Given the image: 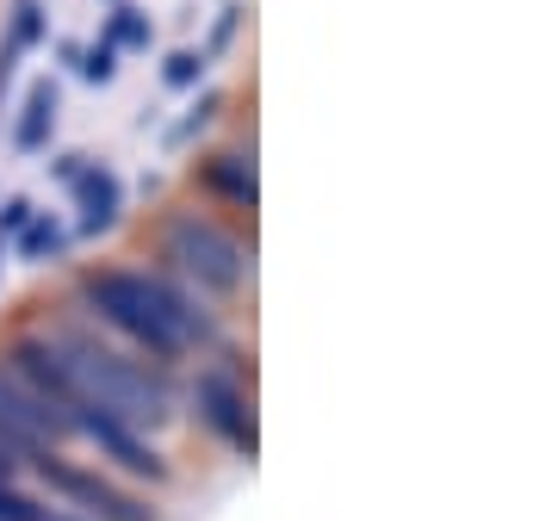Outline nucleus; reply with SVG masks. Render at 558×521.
Masks as SVG:
<instances>
[{
	"label": "nucleus",
	"mask_w": 558,
	"mask_h": 521,
	"mask_svg": "<svg viewBox=\"0 0 558 521\" xmlns=\"http://www.w3.org/2000/svg\"><path fill=\"white\" fill-rule=\"evenodd\" d=\"M186 181L199 186L218 211H236V218L255 223L260 205V174H255V143H218V149H199Z\"/></svg>",
	"instance_id": "6e6552de"
},
{
	"label": "nucleus",
	"mask_w": 558,
	"mask_h": 521,
	"mask_svg": "<svg viewBox=\"0 0 558 521\" xmlns=\"http://www.w3.org/2000/svg\"><path fill=\"white\" fill-rule=\"evenodd\" d=\"M69 441V422H62L57 403H44L32 385L13 373V361L0 354V447L13 453V460L32 465V453L44 447H62Z\"/></svg>",
	"instance_id": "0eeeda50"
},
{
	"label": "nucleus",
	"mask_w": 558,
	"mask_h": 521,
	"mask_svg": "<svg viewBox=\"0 0 558 521\" xmlns=\"http://www.w3.org/2000/svg\"><path fill=\"white\" fill-rule=\"evenodd\" d=\"M180 403L193 410L205 435L230 453V460H255L260 453V422H255V385L242 379L236 366L205 361L193 379L180 385Z\"/></svg>",
	"instance_id": "39448f33"
},
{
	"label": "nucleus",
	"mask_w": 558,
	"mask_h": 521,
	"mask_svg": "<svg viewBox=\"0 0 558 521\" xmlns=\"http://www.w3.org/2000/svg\"><path fill=\"white\" fill-rule=\"evenodd\" d=\"M57 62L69 69V75H75V62H81V44H75V38H62V44H57Z\"/></svg>",
	"instance_id": "412c9836"
},
{
	"label": "nucleus",
	"mask_w": 558,
	"mask_h": 521,
	"mask_svg": "<svg viewBox=\"0 0 558 521\" xmlns=\"http://www.w3.org/2000/svg\"><path fill=\"white\" fill-rule=\"evenodd\" d=\"M75 441H87L100 453L106 472H119V478H131V484H168L174 478V465H168V453L156 447V435H143V428L106 416V410H81Z\"/></svg>",
	"instance_id": "423d86ee"
},
{
	"label": "nucleus",
	"mask_w": 558,
	"mask_h": 521,
	"mask_svg": "<svg viewBox=\"0 0 558 521\" xmlns=\"http://www.w3.org/2000/svg\"><path fill=\"white\" fill-rule=\"evenodd\" d=\"M87 168H100V156H94V149H62V156L50 161V181H57V186H75Z\"/></svg>",
	"instance_id": "6ab92c4d"
},
{
	"label": "nucleus",
	"mask_w": 558,
	"mask_h": 521,
	"mask_svg": "<svg viewBox=\"0 0 558 521\" xmlns=\"http://www.w3.org/2000/svg\"><path fill=\"white\" fill-rule=\"evenodd\" d=\"M44 341H50L57 361L69 366V379H75V391H81L87 410H106V416L131 422V428H143V435H161V428L174 422L180 373L131 354L124 341H112L106 329H94L75 304L44 323Z\"/></svg>",
	"instance_id": "f257e3e1"
},
{
	"label": "nucleus",
	"mask_w": 558,
	"mask_h": 521,
	"mask_svg": "<svg viewBox=\"0 0 558 521\" xmlns=\"http://www.w3.org/2000/svg\"><path fill=\"white\" fill-rule=\"evenodd\" d=\"M69 193H75V218H69L75 242H81V237L100 242V237H112V230L124 223V181L106 168V161H100V168H87V174L69 186Z\"/></svg>",
	"instance_id": "9d476101"
},
{
	"label": "nucleus",
	"mask_w": 558,
	"mask_h": 521,
	"mask_svg": "<svg viewBox=\"0 0 558 521\" xmlns=\"http://www.w3.org/2000/svg\"><path fill=\"white\" fill-rule=\"evenodd\" d=\"M7 361H13V373H20L32 391H38L44 403H57L62 422H69V441H75V416L87 410L75 391V379H69V366L57 361V348L44 341V329H20V336H7V348H0Z\"/></svg>",
	"instance_id": "1a4fd4ad"
},
{
	"label": "nucleus",
	"mask_w": 558,
	"mask_h": 521,
	"mask_svg": "<svg viewBox=\"0 0 558 521\" xmlns=\"http://www.w3.org/2000/svg\"><path fill=\"white\" fill-rule=\"evenodd\" d=\"M236 25H242V7H223L218 25H211V38H205L199 50H205V57H223V50H230V38H236Z\"/></svg>",
	"instance_id": "aec40b11"
},
{
	"label": "nucleus",
	"mask_w": 558,
	"mask_h": 521,
	"mask_svg": "<svg viewBox=\"0 0 558 521\" xmlns=\"http://www.w3.org/2000/svg\"><path fill=\"white\" fill-rule=\"evenodd\" d=\"M44 38H50V13H44V0H13L0 50H13V57H32V50H38Z\"/></svg>",
	"instance_id": "dca6fc26"
},
{
	"label": "nucleus",
	"mask_w": 558,
	"mask_h": 521,
	"mask_svg": "<svg viewBox=\"0 0 558 521\" xmlns=\"http://www.w3.org/2000/svg\"><path fill=\"white\" fill-rule=\"evenodd\" d=\"M44 521H87V516H75V509H62V502H50V509H44Z\"/></svg>",
	"instance_id": "4be33fe9"
},
{
	"label": "nucleus",
	"mask_w": 558,
	"mask_h": 521,
	"mask_svg": "<svg viewBox=\"0 0 558 521\" xmlns=\"http://www.w3.org/2000/svg\"><path fill=\"white\" fill-rule=\"evenodd\" d=\"M7 249H13V260H25V267H62V260L75 255V230H69L62 211H44L38 205V218L25 223Z\"/></svg>",
	"instance_id": "f8f14e48"
},
{
	"label": "nucleus",
	"mask_w": 558,
	"mask_h": 521,
	"mask_svg": "<svg viewBox=\"0 0 558 521\" xmlns=\"http://www.w3.org/2000/svg\"><path fill=\"white\" fill-rule=\"evenodd\" d=\"M69 304H75L94 329H106V336L124 341L131 354L168 366V373H180V366L193 361L186 341H180V329H174V317H168V299H161V286H156L149 267H124V260L75 267Z\"/></svg>",
	"instance_id": "f03ea898"
},
{
	"label": "nucleus",
	"mask_w": 558,
	"mask_h": 521,
	"mask_svg": "<svg viewBox=\"0 0 558 521\" xmlns=\"http://www.w3.org/2000/svg\"><path fill=\"white\" fill-rule=\"evenodd\" d=\"M119 69H124V57H119V50H112L106 38L81 44V62H75V75L87 81V87H112V81H119Z\"/></svg>",
	"instance_id": "f3484780"
},
{
	"label": "nucleus",
	"mask_w": 558,
	"mask_h": 521,
	"mask_svg": "<svg viewBox=\"0 0 558 521\" xmlns=\"http://www.w3.org/2000/svg\"><path fill=\"white\" fill-rule=\"evenodd\" d=\"M149 249L161 274L193 286L205 304H236L255 280V237H242L236 223L199 205H168L149 230Z\"/></svg>",
	"instance_id": "7ed1b4c3"
},
{
	"label": "nucleus",
	"mask_w": 558,
	"mask_h": 521,
	"mask_svg": "<svg viewBox=\"0 0 558 521\" xmlns=\"http://www.w3.org/2000/svg\"><path fill=\"white\" fill-rule=\"evenodd\" d=\"M0 267H7V242H0Z\"/></svg>",
	"instance_id": "5701e85b"
},
{
	"label": "nucleus",
	"mask_w": 558,
	"mask_h": 521,
	"mask_svg": "<svg viewBox=\"0 0 558 521\" xmlns=\"http://www.w3.org/2000/svg\"><path fill=\"white\" fill-rule=\"evenodd\" d=\"M57 124H62V87L57 81H32L20 119H13V156H44Z\"/></svg>",
	"instance_id": "9b49d317"
},
{
	"label": "nucleus",
	"mask_w": 558,
	"mask_h": 521,
	"mask_svg": "<svg viewBox=\"0 0 558 521\" xmlns=\"http://www.w3.org/2000/svg\"><path fill=\"white\" fill-rule=\"evenodd\" d=\"M161 87H168V94H199L205 81H211V57H205L199 44H180V50H168V57H161Z\"/></svg>",
	"instance_id": "2eb2a0df"
},
{
	"label": "nucleus",
	"mask_w": 558,
	"mask_h": 521,
	"mask_svg": "<svg viewBox=\"0 0 558 521\" xmlns=\"http://www.w3.org/2000/svg\"><path fill=\"white\" fill-rule=\"evenodd\" d=\"M25 472L44 484L50 502H62V509H75L87 521H161L156 497H143L137 484L106 472L100 460H69L62 447H44V453H32Z\"/></svg>",
	"instance_id": "20e7f679"
},
{
	"label": "nucleus",
	"mask_w": 558,
	"mask_h": 521,
	"mask_svg": "<svg viewBox=\"0 0 558 521\" xmlns=\"http://www.w3.org/2000/svg\"><path fill=\"white\" fill-rule=\"evenodd\" d=\"M32 218H38V199H32V193H7V199H0V242H13Z\"/></svg>",
	"instance_id": "a211bd4d"
},
{
	"label": "nucleus",
	"mask_w": 558,
	"mask_h": 521,
	"mask_svg": "<svg viewBox=\"0 0 558 521\" xmlns=\"http://www.w3.org/2000/svg\"><path fill=\"white\" fill-rule=\"evenodd\" d=\"M119 57H137V50H149L156 44V20L143 13V7H131V0H112V13H106V32H100Z\"/></svg>",
	"instance_id": "ddd939ff"
},
{
	"label": "nucleus",
	"mask_w": 558,
	"mask_h": 521,
	"mask_svg": "<svg viewBox=\"0 0 558 521\" xmlns=\"http://www.w3.org/2000/svg\"><path fill=\"white\" fill-rule=\"evenodd\" d=\"M218 112H223V87H211V81H205L199 100H193L174 124H168V149H174V156H180V149H193V143H199L211 124H218Z\"/></svg>",
	"instance_id": "4468645a"
}]
</instances>
